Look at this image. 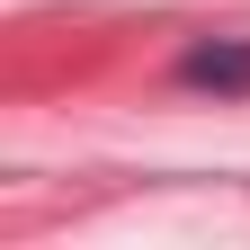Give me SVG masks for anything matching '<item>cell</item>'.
Returning a JSON list of instances; mask_svg holds the SVG:
<instances>
[{"mask_svg":"<svg viewBox=\"0 0 250 250\" xmlns=\"http://www.w3.org/2000/svg\"><path fill=\"white\" fill-rule=\"evenodd\" d=\"M188 81H224V89H250V54H241V45H197V54H188Z\"/></svg>","mask_w":250,"mask_h":250,"instance_id":"cell-1","label":"cell"}]
</instances>
